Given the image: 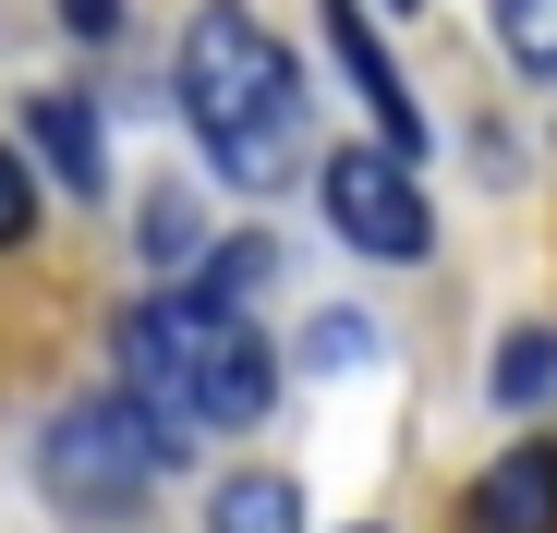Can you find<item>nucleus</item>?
Segmentation results:
<instances>
[{
	"instance_id": "obj_7",
	"label": "nucleus",
	"mask_w": 557,
	"mask_h": 533,
	"mask_svg": "<svg viewBox=\"0 0 557 533\" xmlns=\"http://www.w3.org/2000/svg\"><path fill=\"white\" fill-rule=\"evenodd\" d=\"M25 134H37V158L61 170V195H98V183H110V158H98V110H85V98H37Z\"/></svg>"
},
{
	"instance_id": "obj_10",
	"label": "nucleus",
	"mask_w": 557,
	"mask_h": 533,
	"mask_svg": "<svg viewBox=\"0 0 557 533\" xmlns=\"http://www.w3.org/2000/svg\"><path fill=\"white\" fill-rule=\"evenodd\" d=\"M545 388H557V339H545V327H509V339H497V400L533 412Z\"/></svg>"
},
{
	"instance_id": "obj_3",
	"label": "nucleus",
	"mask_w": 557,
	"mask_h": 533,
	"mask_svg": "<svg viewBox=\"0 0 557 533\" xmlns=\"http://www.w3.org/2000/svg\"><path fill=\"white\" fill-rule=\"evenodd\" d=\"M170 449H182V436H170L158 412H134V400H73V412L37 436V485H49V509H61V521L122 533V521H146V497H158Z\"/></svg>"
},
{
	"instance_id": "obj_13",
	"label": "nucleus",
	"mask_w": 557,
	"mask_h": 533,
	"mask_svg": "<svg viewBox=\"0 0 557 533\" xmlns=\"http://www.w3.org/2000/svg\"><path fill=\"white\" fill-rule=\"evenodd\" d=\"M363 351H376V327H363V315H327V327L304 339V364H315V376H351Z\"/></svg>"
},
{
	"instance_id": "obj_4",
	"label": "nucleus",
	"mask_w": 557,
	"mask_h": 533,
	"mask_svg": "<svg viewBox=\"0 0 557 533\" xmlns=\"http://www.w3.org/2000/svg\"><path fill=\"white\" fill-rule=\"evenodd\" d=\"M327 231H339L351 255H388V266H412V255L436 243L412 170H400L388 146H339V158H327Z\"/></svg>"
},
{
	"instance_id": "obj_9",
	"label": "nucleus",
	"mask_w": 557,
	"mask_h": 533,
	"mask_svg": "<svg viewBox=\"0 0 557 533\" xmlns=\"http://www.w3.org/2000/svg\"><path fill=\"white\" fill-rule=\"evenodd\" d=\"M267 280H278V243H267V231H243V243H219V255H207V280H195V292H207L219 315H243Z\"/></svg>"
},
{
	"instance_id": "obj_2",
	"label": "nucleus",
	"mask_w": 557,
	"mask_h": 533,
	"mask_svg": "<svg viewBox=\"0 0 557 533\" xmlns=\"http://www.w3.org/2000/svg\"><path fill=\"white\" fill-rule=\"evenodd\" d=\"M278 388L267 339L243 315H219L207 292H158L122 315V400L134 412H182V424H255Z\"/></svg>"
},
{
	"instance_id": "obj_16",
	"label": "nucleus",
	"mask_w": 557,
	"mask_h": 533,
	"mask_svg": "<svg viewBox=\"0 0 557 533\" xmlns=\"http://www.w3.org/2000/svg\"><path fill=\"white\" fill-rule=\"evenodd\" d=\"M388 13H412V0H388Z\"/></svg>"
},
{
	"instance_id": "obj_15",
	"label": "nucleus",
	"mask_w": 557,
	"mask_h": 533,
	"mask_svg": "<svg viewBox=\"0 0 557 533\" xmlns=\"http://www.w3.org/2000/svg\"><path fill=\"white\" fill-rule=\"evenodd\" d=\"M61 25L73 37H122V0H61Z\"/></svg>"
},
{
	"instance_id": "obj_6",
	"label": "nucleus",
	"mask_w": 557,
	"mask_h": 533,
	"mask_svg": "<svg viewBox=\"0 0 557 533\" xmlns=\"http://www.w3.org/2000/svg\"><path fill=\"white\" fill-rule=\"evenodd\" d=\"M473 533H557V449L545 436L473 473Z\"/></svg>"
},
{
	"instance_id": "obj_12",
	"label": "nucleus",
	"mask_w": 557,
	"mask_h": 533,
	"mask_svg": "<svg viewBox=\"0 0 557 533\" xmlns=\"http://www.w3.org/2000/svg\"><path fill=\"white\" fill-rule=\"evenodd\" d=\"M497 49L521 73H557V0H497Z\"/></svg>"
},
{
	"instance_id": "obj_1",
	"label": "nucleus",
	"mask_w": 557,
	"mask_h": 533,
	"mask_svg": "<svg viewBox=\"0 0 557 533\" xmlns=\"http://www.w3.org/2000/svg\"><path fill=\"white\" fill-rule=\"evenodd\" d=\"M182 110H195L219 183H243V195L292 183V158H304V73H292V49H278L243 0H207L195 13V37H182Z\"/></svg>"
},
{
	"instance_id": "obj_5",
	"label": "nucleus",
	"mask_w": 557,
	"mask_h": 533,
	"mask_svg": "<svg viewBox=\"0 0 557 533\" xmlns=\"http://www.w3.org/2000/svg\"><path fill=\"white\" fill-rule=\"evenodd\" d=\"M327 37H339V73L363 85V110H376V146H388V158H412V146H424V110H412V85L388 73V49H376V25H363L351 0H327Z\"/></svg>"
},
{
	"instance_id": "obj_14",
	"label": "nucleus",
	"mask_w": 557,
	"mask_h": 533,
	"mask_svg": "<svg viewBox=\"0 0 557 533\" xmlns=\"http://www.w3.org/2000/svg\"><path fill=\"white\" fill-rule=\"evenodd\" d=\"M25 231H37V183H25V158L0 146V255H13Z\"/></svg>"
},
{
	"instance_id": "obj_11",
	"label": "nucleus",
	"mask_w": 557,
	"mask_h": 533,
	"mask_svg": "<svg viewBox=\"0 0 557 533\" xmlns=\"http://www.w3.org/2000/svg\"><path fill=\"white\" fill-rule=\"evenodd\" d=\"M134 243H146V266H182L207 243V219H195V195H146V219H134Z\"/></svg>"
},
{
	"instance_id": "obj_8",
	"label": "nucleus",
	"mask_w": 557,
	"mask_h": 533,
	"mask_svg": "<svg viewBox=\"0 0 557 533\" xmlns=\"http://www.w3.org/2000/svg\"><path fill=\"white\" fill-rule=\"evenodd\" d=\"M207 533H304V497L278 485V473H231L219 509H207Z\"/></svg>"
}]
</instances>
